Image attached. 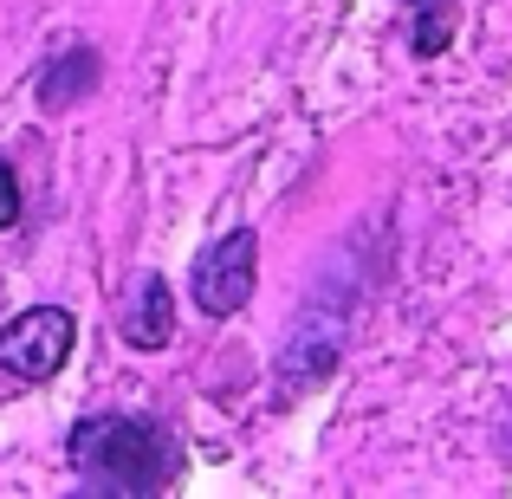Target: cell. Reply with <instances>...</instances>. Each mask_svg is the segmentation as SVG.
Instances as JSON below:
<instances>
[{
    "mask_svg": "<svg viewBox=\"0 0 512 499\" xmlns=\"http://www.w3.org/2000/svg\"><path fill=\"white\" fill-rule=\"evenodd\" d=\"M344 331H350V312L331 305V299H318L312 312L299 318V331H292V350H286V363H279V376H286V383H318V376L338 363Z\"/></svg>",
    "mask_w": 512,
    "mask_h": 499,
    "instance_id": "4",
    "label": "cell"
},
{
    "mask_svg": "<svg viewBox=\"0 0 512 499\" xmlns=\"http://www.w3.org/2000/svg\"><path fill=\"white\" fill-rule=\"evenodd\" d=\"M91 85H98V52H91V46H72L65 59L46 65V78H39V104H46V111H72Z\"/></svg>",
    "mask_w": 512,
    "mask_h": 499,
    "instance_id": "6",
    "label": "cell"
},
{
    "mask_svg": "<svg viewBox=\"0 0 512 499\" xmlns=\"http://www.w3.org/2000/svg\"><path fill=\"white\" fill-rule=\"evenodd\" d=\"M72 467L117 493H156L175 480V441L137 415H91L72 428Z\"/></svg>",
    "mask_w": 512,
    "mask_h": 499,
    "instance_id": "1",
    "label": "cell"
},
{
    "mask_svg": "<svg viewBox=\"0 0 512 499\" xmlns=\"http://www.w3.org/2000/svg\"><path fill=\"white\" fill-rule=\"evenodd\" d=\"M454 26H461L454 0H422V13H415V39H409V46L422 52V59H435V52H448V46H454Z\"/></svg>",
    "mask_w": 512,
    "mask_h": 499,
    "instance_id": "7",
    "label": "cell"
},
{
    "mask_svg": "<svg viewBox=\"0 0 512 499\" xmlns=\"http://www.w3.org/2000/svg\"><path fill=\"white\" fill-rule=\"evenodd\" d=\"M117 331H124L130 350H163L175 337V299H169V279L163 273H143L130 286L124 312H117Z\"/></svg>",
    "mask_w": 512,
    "mask_h": 499,
    "instance_id": "5",
    "label": "cell"
},
{
    "mask_svg": "<svg viewBox=\"0 0 512 499\" xmlns=\"http://www.w3.org/2000/svg\"><path fill=\"white\" fill-rule=\"evenodd\" d=\"M20 221V175H13V163H0V227Z\"/></svg>",
    "mask_w": 512,
    "mask_h": 499,
    "instance_id": "8",
    "label": "cell"
},
{
    "mask_svg": "<svg viewBox=\"0 0 512 499\" xmlns=\"http://www.w3.org/2000/svg\"><path fill=\"white\" fill-rule=\"evenodd\" d=\"M409 7H422V0H409Z\"/></svg>",
    "mask_w": 512,
    "mask_h": 499,
    "instance_id": "9",
    "label": "cell"
},
{
    "mask_svg": "<svg viewBox=\"0 0 512 499\" xmlns=\"http://www.w3.org/2000/svg\"><path fill=\"white\" fill-rule=\"evenodd\" d=\"M72 344H78L72 312H65V305H33V312H20L0 331V370H7L13 383H46V376L65 370Z\"/></svg>",
    "mask_w": 512,
    "mask_h": 499,
    "instance_id": "3",
    "label": "cell"
},
{
    "mask_svg": "<svg viewBox=\"0 0 512 499\" xmlns=\"http://www.w3.org/2000/svg\"><path fill=\"white\" fill-rule=\"evenodd\" d=\"M253 279H260V234L253 227H234L214 247L195 253V273H188V292L208 318H234L240 305L253 299Z\"/></svg>",
    "mask_w": 512,
    "mask_h": 499,
    "instance_id": "2",
    "label": "cell"
}]
</instances>
